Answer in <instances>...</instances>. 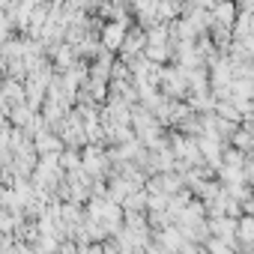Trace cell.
I'll use <instances>...</instances> for the list:
<instances>
[{"instance_id": "obj_1", "label": "cell", "mask_w": 254, "mask_h": 254, "mask_svg": "<svg viewBox=\"0 0 254 254\" xmlns=\"http://www.w3.org/2000/svg\"><path fill=\"white\" fill-rule=\"evenodd\" d=\"M105 42H108L111 48H114V45H120V42H123V27H120V24H111V27H108V33H105Z\"/></svg>"}]
</instances>
